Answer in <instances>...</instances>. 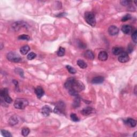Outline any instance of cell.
Instances as JSON below:
<instances>
[{"label":"cell","instance_id":"cell-1","mask_svg":"<svg viewBox=\"0 0 137 137\" xmlns=\"http://www.w3.org/2000/svg\"><path fill=\"white\" fill-rule=\"evenodd\" d=\"M64 86L68 90L69 94L72 96H77L78 93L85 89L84 84L74 78H70L68 79L65 82Z\"/></svg>","mask_w":137,"mask_h":137},{"label":"cell","instance_id":"cell-2","mask_svg":"<svg viewBox=\"0 0 137 137\" xmlns=\"http://www.w3.org/2000/svg\"><path fill=\"white\" fill-rule=\"evenodd\" d=\"M28 105V101L24 98H17L14 102V107L18 109H24Z\"/></svg>","mask_w":137,"mask_h":137},{"label":"cell","instance_id":"cell-3","mask_svg":"<svg viewBox=\"0 0 137 137\" xmlns=\"http://www.w3.org/2000/svg\"><path fill=\"white\" fill-rule=\"evenodd\" d=\"M85 19L87 23L92 27L95 26L97 24L94 14L91 12H86L84 14Z\"/></svg>","mask_w":137,"mask_h":137},{"label":"cell","instance_id":"cell-4","mask_svg":"<svg viewBox=\"0 0 137 137\" xmlns=\"http://www.w3.org/2000/svg\"><path fill=\"white\" fill-rule=\"evenodd\" d=\"M0 95H1V100H3L5 101V102L8 103H11L12 102V100L9 95L8 90L6 88L2 89L1 91Z\"/></svg>","mask_w":137,"mask_h":137},{"label":"cell","instance_id":"cell-5","mask_svg":"<svg viewBox=\"0 0 137 137\" xmlns=\"http://www.w3.org/2000/svg\"><path fill=\"white\" fill-rule=\"evenodd\" d=\"M6 58L9 61L14 63H18L21 61V58L19 55L13 51L8 53L6 55Z\"/></svg>","mask_w":137,"mask_h":137},{"label":"cell","instance_id":"cell-6","mask_svg":"<svg viewBox=\"0 0 137 137\" xmlns=\"http://www.w3.org/2000/svg\"><path fill=\"white\" fill-rule=\"evenodd\" d=\"M28 26L27 24L23 21H18L12 24V27L14 30L19 31V29L23 27H26Z\"/></svg>","mask_w":137,"mask_h":137},{"label":"cell","instance_id":"cell-7","mask_svg":"<svg viewBox=\"0 0 137 137\" xmlns=\"http://www.w3.org/2000/svg\"><path fill=\"white\" fill-rule=\"evenodd\" d=\"M65 110V107L64 104L63 102H59L57 105L55 107L54 109V112L55 113L59 114V115H62L64 114V112Z\"/></svg>","mask_w":137,"mask_h":137},{"label":"cell","instance_id":"cell-8","mask_svg":"<svg viewBox=\"0 0 137 137\" xmlns=\"http://www.w3.org/2000/svg\"><path fill=\"white\" fill-rule=\"evenodd\" d=\"M130 60V57L128 55V54L123 51V53L120 55V56L118 57V61L121 63H126L128 62Z\"/></svg>","mask_w":137,"mask_h":137},{"label":"cell","instance_id":"cell-9","mask_svg":"<svg viewBox=\"0 0 137 137\" xmlns=\"http://www.w3.org/2000/svg\"><path fill=\"white\" fill-rule=\"evenodd\" d=\"M94 109L90 107H87L81 111V113L84 116H88L94 113Z\"/></svg>","mask_w":137,"mask_h":137},{"label":"cell","instance_id":"cell-10","mask_svg":"<svg viewBox=\"0 0 137 137\" xmlns=\"http://www.w3.org/2000/svg\"><path fill=\"white\" fill-rule=\"evenodd\" d=\"M119 32V29L115 25H112L108 28V33L110 35H116Z\"/></svg>","mask_w":137,"mask_h":137},{"label":"cell","instance_id":"cell-11","mask_svg":"<svg viewBox=\"0 0 137 137\" xmlns=\"http://www.w3.org/2000/svg\"><path fill=\"white\" fill-rule=\"evenodd\" d=\"M52 112V109H51L49 106H43L41 109V113L43 116L47 117L49 116L50 113Z\"/></svg>","mask_w":137,"mask_h":137},{"label":"cell","instance_id":"cell-12","mask_svg":"<svg viewBox=\"0 0 137 137\" xmlns=\"http://www.w3.org/2000/svg\"><path fill=\"white\" fill-rule=\"evenodd\" d=\"M35 93L38 99H41L44 95V92L41 87L38 86L35 89Z\"/></svg>","mask_w":137,"mask_h":137},{"label":"cell","instance_id":"cell-13","mask_svg":"<svg viewBox=\"0 0 137 137\" xmlns=\"http://www.w3.org/2000/svg\"><path fill=\"white\" fill-rule=\"evenodd\" d=\"M122 31L125 34H130L132 32V27L129 25H124L122 27Z\"/></svg>","mask_w":137,"mask_h":137},{"label":"cell","instance_id":"cell-14","mask_svg":"<svg viewBox=\"0 0 137 137\" xmlns=\"http://www.w3.org/2000/svg\"><path fill=\"white\" fill-rule=\"evenodd\" d=\"M108 57V55L105 51H101L98 55V59L100 61H106Z\"/></svg>","mask_w":137,"mask_h":137},{"label":"cell","instance_id":"cell-15","mask_svg":"<svg viewBox=\"0 0 137 137\" xmlns=\"http://www.w3.org/2000/svg\"><path fill=\"white\" fill-rule=\"evenodd\" d=\"M104 78L102 76L95 77L92 80V83L93 84H100L104 81Z\"/></svg>","mask_w":137,"mask_h":137},{"label":"cell","instance_id":"cell-16","mask_svg":"<svg viewBox=\"0 0 137 137\" xmlns=\"http://www.w3.org/2000/svg\"><path fill=\"white\" fill-rule=\"evenodd\" d=\"M125 123L128 126H129L130 127L135 128L137 125V121L133 119V118H129L128 119L126 120Z\"/></svg>","mask_w":137,"mask_h":137},{"label":"cell","instance_id":"cell-17","mask_svg":"<svg viewBox=\"0 0 137 137\" xmlns=\"http://www.w3.org/2000/svg\"><path fill=\"white\" fill-rule=\"evenodd\" d=\"M84 56H85V58L88 59V60H93L94 57H95L94 54L93 53V51L91 50H87L86 52L85 53Z\"/></svg>","mask_w":137,"mask_h":137},{"label":"cell","instance_id":"cell-18","mask_svg":"<svg viewBox=\"0 0 137 137\" xmlns=\"http://www.w3.org/2000/svg\"><path fill=\"white\" fill-rule=\"evenodd\" d=\"M124 51L123 48L120 47H114L112 49V52L115 55H119Z\"/></svg>","mask_w":137,"mask_h":137},{"label":"cell","instance_id":"cell-19","mask_svg":"<svg viewBox=\"0 0 137 137\" xmlns=\"http://www.w3.org/2000/svg\"><path fill=\"white\" fill-rule=\"evenodd\" d=\"M18 117L16 116H12L10 118L9 121V123L10 125L13 126L16 125L18 123Z\"/></svg>","mask_w":137,"mask_h":137},{"label":"cell","instance_id":"cell-20","mask_svg":"<svg viewBox=\"0 0 137 137\" xmlns=\"http://www.w3.org/2000/svg\"><path fill=\"white\" fill-rule=\"evenodd\" d=\"M29 50H30V47L28 45H25L20 48V52L22 55H25L26 54H27Z\"/></svg>","mask_w":137,"mask_h":137},{"label":"cell","instance_id":"cell-21","mask_svg":"<svg viewBox=\"0 0 137 137\" xmlns=\"http://www.w3.org/2000/svg\"><path fill=\"white\" fill-rule=\"evenodd\" d=\"M77 65L81 69H86L87 67V64L86 62L82 60H78L77 61Z\"/></svg>","mask_w":137,"mask_h":137},{"label":"cell","instance_id":"cell-22","mask_svg":"<svg viewBox=\"0 0 137 137\" xmlns=\"http://www.w3.org/2000/svg\"><path fill=\"white\" fill-rule=\"evenodd\" d=\"M80 105V98L79 97H77L75 98V100H74V102L73 103V107L75 108H78Z\"/></svg>","mask_w":137,"mask_h":137},{"label":"cell","instance_id":"cell-23","mask_svg":"<svg viewBox=\"0 0 137 137\" xmlns=\"http://www.w3.org/2000/svg\"><path fill=\"white\" fill-rule=\"evenodd\" d=\"M65 49L64 48L60 47V48L58 49L57 54L58 56L60 57H62L63 56L64 54H65Z\"/></svg>","mask_w":137,"mask_h":137},{"label":"cell","instance_id":"cell-24","mask_svg":"<svg viewBox=\"0 0 137 137\" xmlns=\"http://www.w3.org/2000/svg\"><path fill=\"white\" fill-rule=\"evenodd\" d=\"M29 132L30 130L28 128H23L21 130V135L24 137H26L29 135Z\"/></svg>","mask_w":137,"mask_h":137},{"label":"cell","instance_id":"cell-25","mask_svg":"<svg viewBox=\"0 0 137 137\" xmlns=\"http://www.w3.org/2000/svg\"><path fill=\"white\" fill-rule=\"evenodd\" d=\"M1 134L3 137H11L12 136L11 133L6 130H1Z\"/></svg>","mask_w":137,"mask_h":137},{"label":"cell","instance_id":"cell-26","mask_svg":"<svg viewBox=\"0 0 137 137\" xmlns=\"http://www.w3.org/2000/svg\"><path fill=\"white\" fill-rule=\"evenodd\" d=\"M66 69H67L69 72L71 74H75L76 73V69L75 68H73V67H72L71 66L66 65Z\"/></svg>","mask_w":137,"mask_h":137},{"label":"cell","instance_id":"cell-27","mask_svg":"<svg viewBox=\"0 0 137 137\" xmlns=\"http://www.w3.org/2000/svg\"><path fill=\"white\" fill-rule=\"evenodd\" d=\"M70 118H71V120L73 122H79V118L78 117V116L76 115L75 114H71L70 115Z\"/></svg>","mask_w":137,"mask_h":137},{"label":"cell","instance_id":"cell-28","mask_svg":"<svg viewBox=\"0 0 137 137\" xmlns=\"http://www.w3.org/2000/svg\"><path fill=\"white\" fill-rule=\"evenodd\" d=\"M18 39L19 40H29L30 39V37H29L28 35H26V34H23L19 35L18 36Z\"/></svg>","mask_w":137,"mask_h":137},{"label":"cell","instance_id":"cell-29","mask_svg":"<svg viewBox=\"0 0 137 137\" xmlns=\"http://www.w3.org/2000/svg\"><path fill=\"white\" fill-rule=\"evenodd\" d=\"M36 57V54H35L34 53L32 52V53H30L28 54L27 56V58L28 60H33V59H34Z\"/></svg>","mask_w":137,"mask_h":137},{"label":"cell","instance_id":"cell-30","mask_svg":"<svg viewBox=\"0 0 137 137\" xmlns=\"http://www.w3.org/2000/svg\"><path fill=\"white\" fill-rule=\"evenodd\" d=\"M121 4L123 6H128L131 4V1H128V0H123V1H120Z\"/></svg>","mask_w":137,"mask_h":137},{"label":"cell","instance_id":"cell-31","mask_svg":"<svg viewBox=\"0 0 137 137\" xmlns=\"http://www.w3.org/2000/svg\"><path fill=\"white\" fill-rule=\"evenodd\" d=\"M131 18V16L130 14H127L125 15L123 18H122V21L125 22L127 20H130Z\"/></svg>","mask_w":137,"mask_h":137},{"label":"cell","instance_id":"cell-32","mask_svg":"<svg viewBox=\"0 0 137 137\" xmlns=\"http://www.w3.org/2000/svg\"><path fill=\"white\" fill-rule=\"evenodd\" d=\"M137 31H135L134 32L132 33V39L133 41L135 43H137Z\"/></svg>","mask_w":137,"mask_h":137},{"label":"cell","instance_id":"cell-33","mask_svg":"<svg viewBox=\"0 0 137 137\" xmlns=\"http://www.w3.org/2000/svg\"><path fill=\"white\" fill-rule=\"evenodd\" d=\"M15 72L18 73V74H19V75L21 76V77H23L24 76V72H23V70H22L20 68H16L15 69Z\"/></svg>","mask_w":137,"mask_h":137},{"label":"cell","instance_id":"cell-34","mask_svg":"<svg viewBox=\"0 0 137 137\" xmlns=\"http://www.w3.org/2000/svg\"><path fill=\"white\" fill-rule=\"evenodd\" d=\"M133 47L131 45V44H130V45L128 46V52L129 53H131L132 51H133Z\"/></svg>","mask_w":137,"mask_h":137},{"label":"cell","instance_id":"cell-35","mask_svg":"<svg viewBox=\"0 0 137 137\" xmlns=\"http://www.w3.org/2000/svg\"><path fill=\"white\" fill-rule=\"evenodd\" d=\"M66 14H65V13H61V14H59L58 15H57V16L58 17H64L65 16Z\"/></svg>","mask_w":137,"mask_h":137},{"label":"cell","instance_id":"cell-36","mask_svg":"<svg viewBox=\"0 0 137 137\" xmlns=\"http://www.w3.org/2000/svg\"><path fill=\"white\" fill-rule=\"evenodd\" d=\"M136 133H137V132H136L135 133V135H133V136H134V137H136V136H136Z\"/></svg>","mask_w":137,"mask_h":137}]
</instances>
